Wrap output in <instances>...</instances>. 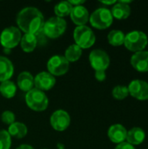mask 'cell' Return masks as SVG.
<instances>
[{
	"instance_id": "obj_31",
	"label": "cell",
	"mask_w": 148,
	"mask_h": 149,
	"mask_svg": "<svg viewBox=\"0 0 148 149\" xmlns=\"http://www.w3.org/2000/svg\"><path fill=\"white\" fill-rule=\"evenodd\" d=\"M69 3L72 5V6H78V5H83V3H85V0H70Z\"/></svg>"
},
{
	"instance_id": "obj_10",
	"label": "cell",
	"mask_w": 148,
	"mask_h": 149,
	"mask_svg": "<svg viewBox=\"0 0 148 149\" xmlns=\"http://www.w3.org/2000/svg\"><path fill=\"white\" fill-rule=\"evenodd\" d=\"M129 94L141 101L148 100V83L141 79H134L130 82L127 86Z\"/></svg>"
},
{
	"instance_id": "obj_4",
	"label": "cell",
	"mask_w": 148,
	"mask_h": 149,
	"mask_svg": "<svg viewBox=\"0 0 148 149\" xmlns=\"http://www.w3.org/2000/svg\"><path fill=\"white\" fill-rule=\"evenodd\" d=\"M25 102L29 108L36 112L44 111L49 105V100L44 92H42L35 87L26 93Z\"/></svg>"
},
{
	"instance_id": "obj_17",
	"label": "cell",
	"mask_w": 148,
	"mask_h": 149,
	"mask_svg": "<svg viewBox=\"0 0 148 149\" xmlns=\"http://www.w3.org/2000/svg\"><path fill=\"white\" fill-rule=\"evenodd\" d=\"M14 72L12 62L4 56H0V82L10 80Z\"/></svg>"
},
{
	"instance_id": "obj_20",
	"label": "cell",
	"mask_w": 148,
	"mask_h": 149,
	"mask_svg": "<svg viewBox=\"0 0 148 149\" xmlns=\"http://www.w3.org/2000/svg\"><path fill=\"white\" fill-rule=\"evenodd\" d=\"M38 45V39L36 35L33 34H24L21 38L20 46L22 50L25 52H31L35 50Z\"/></svg>"
},
{
	"instance_id": "obj_24",
	"label": "cell",
	"mask_w": 148,
	"mask_h": 149,
	"mask_svg": "<svg viewBox=\"0 0 148 149\" xmlns=\"http://www.w3.org/2000/svg\"><path fill=\"white\" fill-rule=\"evenodd\" d=\"M17 93V86L16 85L10 81L6 80L1 82L0 84V93L6 99H11L16 95Z\"/></svg>"
},
{
	"instance_id": "obj_15",
	"label": "cell",
	"mask_w": 148,
	"mask_h": 149,
	"mask_svg": "<svg viewBox=\"0 0 148 149\" xmlns=\"http://www.w3.org/2000/svg\"><path fill=\"white\" fill-rule=\"evenodd\" d=\"M126 134L127 130L121 124L112 125L107 132L109 140L115 144H120L122 142H125V141L126 140Z\"/></svg>"
},
{
	"instance_id": "obj_32",
	"label": "cell",
	"mask_w": 148,
	"mask_h": 149,
	"mask_svg": "<svg viewBox=\"0 0 148 149\" xmlns=\"http://www.w3.org/2000/svg\"><path fill=\"white\" fill-rule=\"evenodd\" d=\"M17 149H34L30 145H27V144H22L20 145L19 147H17Z\"/></svg>"
},
{
	"instance_id": "obj_30",
	"label": "cell",
	"mask_w": 148,
	"mask_h": 149,
	"mask_svg": "<svg viewBox=\"0 0 148 149\" xmlns=\"http://www.w3.org/2000/svg\"><path fill=\"white\" fill-rule=\"evenodd\" d=\"M114 149H136L134 146L129 144L128 142L125 141V142H122L120 144H118L117 147Z\"/></svg>"
},
{
	"instance_id": "obj_25",
	"label": "cell",
	"mask_w": 148,
	"mask_h": 149,
	"mask_svg": "<svg viewBox=\"0 0 148 149\" xmlns=\"http://www.w3.org/2000/svg\"><path fill=\"white\" fill-rule=\"evenodd\" d=\"M72 7L73 6L69 3V1H62L54 6V13L56 17L64 18V17L69 16L71 14Z\"/></svg>"
},
{
	"instance_id": "obj_33",
	"label": "cell",
	"mask_w": 148,
	"mask_h": 149,
	"mask_svg": "<svg viewBox=\"0 0 148 149\" xmlns=\"http://www.w3.org/2000/svg\"><path fill=\"white\" fill-rule=\"evenodd\" d=\"M101 3L103 4H106V5H113L117 3L116 0H113V1H101Z\"/></svg>"
},
{
	"instance_id": "obj_23",
	"label": "cell",
	"mask_w": 148,
	"mask_h": 149,
	"mask_svg": "<svg viewBox=\"0 0 148 149\" xmlns=\"http://www.w3.org/2000/svg\"><path fill=\"white\" fill-rule=\"evenodd\" d=\"M81 56H82V49L79 46H78L77 45L73 44V45H71L67 47V49L65 50L64 57L70 63V62L78 61Z\"/></svg>"
},
{
	"instance_id": "obj_3",
	"label": "cell",
	"mask_w": 148,
	"mask_h": 149,
	"mask_svg": "<svg viewBox=\"0 0 148 149\" xmlns=\"http://www.w3.org/2000/svg\"><path fill=\"white\" fill-rule=\"evenodd\" d=\"M89 22L92 27L99 30L109 28L113 22V17L112 15L111 10L106 7H101L95 10L90 15Z\"/></svg>"
},
{
	"instance_id": "obj_7",
	"label": "cell",
	"mask_w": 148,
	"mask_h": 149,
	"mask_svg": "<svg viewBox=\"0 0 148 149\" xmlns=\"http://www.w3.org/2000/svg\"><path fill=\"white\" fill-rule=\"evenodd\" d=\"M21 31L15 26L4 28L0 34V44L5 49H12L16 47L21 41Z\"/></svg>"
},
{
	"instance_id": "obj_12",
	"label": "cell",
	"mask_w": 148,
	"mask_h": 149,
	"mask_svg": "<svg viewBox=\"0 0 148 149\" xmlns=\"http://www.w3.org/2000/svg\"><path fill=\"white\" fill-rule=\"evenodd\" d=\"M56 84V78L48 72H41L34 78L35 88L44 92L51 90Z\"/></svg>"
},
{
	"instance_id": "obj_1",
	"label": "cell",
	"mask_w": 148,
	"mask_h": 149,
	"mask_svg": "<svg viewBox=\"0 0 148 149\" xmlns=\"http://www.w3.org/2000/svg\"><path fill=\"white\" fill-rule=\"evenodd\" d=\"M18 29L24 34L38 35L42 32L44 18L42 12L36 7L29 6L22 9L17 15Z\"/></svg>"
},
{
	"instance_id": "obj_21",
	"label": "cell",
	"mask_w": 148,
	"mask_h": 149,
	"mask_svg": "<svg viewBox=\"0 0 148 149\" xmlns=\"http://www.w3.org/2000/svg\"><path fill=\"white\" fill-rule=\"evenodd\" d=\"M27 132H28L27 127L22 122L15 121L8 127V133L10 135V137L12 136L17 139L24 138L27 134Z\"/></svg>"
},
{
	"instance_id": "obj_9",
	"label": "cell",
	"mask_w": 148,
	"mask_h": 149,
	"mask_svg": "<svg viewBox=\"0 0 148 149\" xmlns=\"http://www.w3.org/2000/svg\"><path fill=\"white\" fill-rule=\"evenodd\" d=\"M89 62L95 72L106 71L110 65V57L104 50L95 49L90 52Z\"/></svg>"
},
{
	"instance_id": "obj_18",
	"label": "cell",
	"mask_w": 148,
	"mask_h": 149,
	"mask_svg": "<svg viewBox=\"0 0 148 149\" xmlns=\"http://www.w3.org/2000/svg\"><path fill=\"white\" fill-rule=\"evenodd\" d=\"M146 139V133L145 131L138 127L131 128L129 131H127L126 134V142L133 146H138L144 142Z\"/></svg>"
},
{
	"instance_id": "obj_34",
	"label": "cell",
	"mask_w": 148,
	"mask_h": 149,
	"mask_svg": "<svg viewBox=\"0 0 148 149\" xmlns=\"http://www.w3.org/2000/svg\"><path fill=\"white\" fill-rule=\"evenodd\" d=\"M147 149H148V148H147Z\"/></svg>"
},
{
	"instance_id": "obj_6",
	"label": "cell",
	"mask_w": 148,
	"mask_h": 149,
	"mask_svg": "<svg viewBox=\"0 0 148 149\" xmlns=\"http://www.w3.org/2000/svg\"><path fill=\"white\" fill-rule=\"evenodd\" d=\"M73 38L75 45L79 46L82 50L92 47L96 41L93 31L86 25L77 26L73 31Z\"/></svg>"
},
{
	"instance_id": "obj_28",
	"label": "cell",
	"mask_w": 148,
	"mask_h": 149,
	"mask_svg": "<svg viewBox=\"0 0 148 149\" xmlns=\"http://www.w3.org/2000/svg\"><path fill=\"white\" fill-rule=\"evenodd\" d=\"M15 120H16V116L14 114L13 112L11 111H4L3 112V113L1 114V120L4 123V124H7V125H11L12 123L15 122Z\"/></svg>"
},
{
	"instance_id": "obj_2",
	"label": "cell",
	"mask_w": 148,
	"mask_h": 149,
	"mask_svg": "<svg viewBox=\"0 0 148 149\" xmlns=\"http://www.w3.org/2000/svg\"><path fill=\"white\" fill-rule=\"evenodd\" d=\"M147 44V35L141 31H132L125 36L124 45L128 51L134 53L144 51Z\"/></svg>"
},
{
	"instance_id": "obj_14",
	"label": "cell",
	"mask_w": 148,
	"mask_h": 149,
	"mask_svg": "<svg viewBox=\"0 0 148 149\" xmlns=\"http://www.w3.org/2000/svg\"><path fill=\"white\" fill-rule=\"evenodd\" d=\"M132 66L140 72H148V51H141L133 54L130 59Z\"/></svg>"
},
{
	"instance_id": "obj_5",
	"label": "cell",
	"mask_w": 148,
	"mask_h": 149,
	"mask_svg": "<svg viewBox=\"0 0 148 149\" xmlns=\"http://www.w3.org/2000/svg\"><path fill=\"white\" fill-rule=\"evenodd\" d=\"M66 27V21L62 17L55 16L44 21L42 32L50 38H57L65 33Z\"/></svg>"
},
{
	"instance_id": "obj_13",
	"label": "cell",
	"mask_w": 148,
	"mask_h": 149,
	"mask_svg": "<svg viewBox=\"0 0 148 149\" xmlns=\"http://www.w3.org/2000/svg\"><path fill=\"white\" fill-rule=\"evenodd\" d=\"M131 3H132L131 0L128 1L120 0L118 1L115 4H113L111 10L113 18L119 20H124L128 18L131 15V7L129 5Z\"/></svg>"
},
{
	"instance_id": "obj_29",
	"label": "cell",
	"mask_w": 148,
	"mask_h": 149,
	"mask_svg": "<svg viewBox=\"0 0 148 149\" xmlns=\"http://www.w3.org/2000/svg\"><path fill=\"white\" fill-rule=\"evenodd\" d=\"M95 79L98 81H104L106 79V71H96L95 72Z\"/></svg>"
},
{
	"instance_id": "obj_27",
	"label": "cell",
	"mask_w": 148,
	"mask_h": 149,
	"mask_svg": "<svg viewBox=\"0 0 148 149\" xmlns=\"http://www.w3.org/2000/svg\"><path fill=\"white\" fill-rule=\"evenodd\" d=\"M11 137L6 130H0V149H10Z\"/></svg>"
},
{
	"instance_id": "obj_22",
	"label": "cell",
	"mask_w": 148,
	"mask_h": 149,
	"mask_svg": "<svg viewBox=\"0 0 148 149\" xmlns=\"http://www.w3.org/2000/svg\"><path fill=\"white\" fill-rule=\"evenodd\" d=\"M126 34L120 30H113L107 35L108 43L113 46H120L124 45Z\"/></svg>"
},
{
	"instance_id": "obj_8",
	"label": "cell",
	"mask_w": 148,
	"mask_h": 149,
	"mask_svg": "<svg viewBox=\"0 0 148 149\" xmlns=\"http://www.w3.org/2000/svg\"><path fill=\"white\" fill-rule=\"evenodd\" d=\"M70 67V63L63 55H54L47 62L48 72L51 75L61 76L65 74Z\"/></svg>"
},
{
	"instance_id": "obj_19",
	"label": "cell",
	"mask_w": 148,
	"mask_h": 149,
	"mask_svg": "<svg viewBox=\"0 0 148 149\" xmlns=\"http://www.w3.org/2000/svg\"><path fill=\"white\" fill-rule=\"evenodd\" d=\"M17 84L20 90L28 93L34 88V77L29 72H22L17 76Z\"/></svg>"
},
{
	"instance_id": "obj_11",
	"label": "cell",
	"mask_w": 148,
	"mask_h": 149,
	"mask_svg": "<svg viewBox=\"0 0 148 149\" xmlns=\"http://www.w3.org/2000/svg\"><path fill=\"white\" fill-rule=\"evenodd\" d=\"M50 122L53 129L62 132L69 127L71 123V117L66 111L59 109L51 114Z\"/></svg>"
},
{
	"instance_id": "obj_16",
	"label": "cell",
	"mask_w": 148,
	"mask_h": 149,
	"mask_svg": "<svg viewBox=\"0 0 148 149\" xmlns=\"http://www.w3.org/2000/svg\"><path fill=\"white\" fill-rule=\"evenodd\" d=\"M70 16L72 21L78 26L85 25V24L89 21L90 17L89 11L84 5L73 6Z\"/></svg>"
},
{
	"instance_id": "obj_26",
	"label": "cell",
	"mask_w": 148,
	"mask_h": 149,
	"mask_svg": "<svg viewBox=\"0 0 148 149\" xmlns=\"http://www.w3.org/2000/svg\"><path fill=\"white\" fill-rule=\"evenodd\" d=\"M113 97L117 100H123L129 95L128 88L125 86H116L112 91Z\"/></svg>"
}]
</instances>
